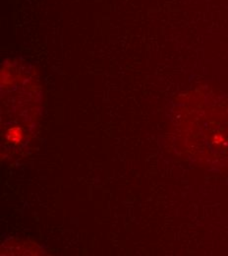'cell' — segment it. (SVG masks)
Segmentation results:
<instances>
[{
    "label": "cell",
    "mask_w": 228,
    "mask_h": 256,
    "mask_svg": "<svg viewBox=\"0 0 228 256\" xmlns=\"http://www.w3.org/2000/svg\"><path fill=\"white\" fill-rule=\"evenodd\" d=\"M8 140L14 143H18L21 142L23 139V131L21 128L18 127H15V128H11L8 131V134H7Z\"/></svg>",
    "instance_id": "obj_1"
}]
</instances>
